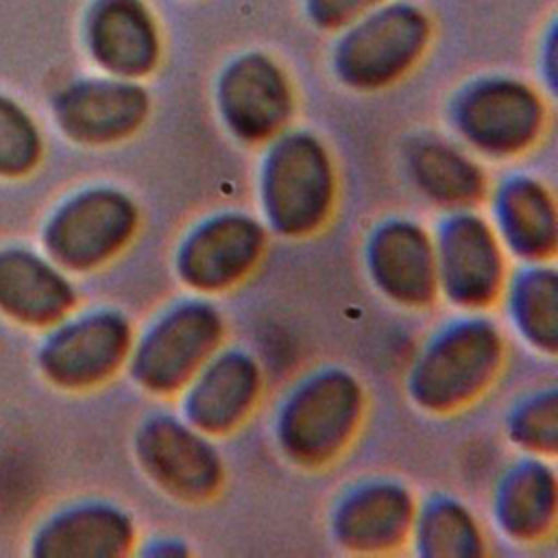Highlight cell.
Wrapping results in <instances>:
<instances>
[{"mask_svg":"<svg viewBox=\"0 0 558 558\" xmlns=\"http://www.w3.org/2000/svg\"><path fill=\"white\" fill-rule=\"evenodd\" d=\"M37 155V135L13 105L0 100V170L20 172Z\"/></svg>","mask_w":558,"mask_h":558,"instance_id":"obj_26","label":"cell"},{"mask_svg":"<svg viewBox=\"0 0 558 558\" xmlns=\"http://www.w3.org/2000/svg\"><path fill=\"white\" fill-rule=\"evenodd\" d=\"M220 113L229 129L246 140L275 137L292 109V94L281 70L262 54L235 61L218 89Z\"/></svg>","mask_w":558,"mask_h":558,"instance_id":"obj_14","label":"cell"},{"mask_svg":"<svg viewBox=\"0 0 558 558\" xmlns=\"http://www.w3.org/2000/svg\"><path fill=\"white\" fill-rule=\"evenodd\" d=\"M364 414V390L342 368H323L299 381L277 412V442L296 464L320 466L338 458Z\"/></svg>","mask_w":558,"mask_h":558,"instance_id":"obj_2","label":"cell"},{"mask_svg":"<svg viewBox=\"0 0 558 558\" xmlns=\"http://www.w3.org/2000/svg\"><path fill=\"white\" fill-rule=\"evenodd\" d=\"M146 94L124 81H96L72 87L59 107L61 122L78 140L111 142L133 133L146 116Z\"/></svg>","mask_w":558,"mask_h":558,"instance_id":"obj_18","label":"cell"},{"mask_svg":"<svg viewBox=\"0 0 558 558\" xmlns=\"http://www.w3.org/2000/svg\"><path fill=\"white\" fill-rule=\"evenodd\" d=\"M222 336L225 320L209 301H181L161 312L133 340L131 373L148 392H181L192 375L220 349Z\"/></svg>","mask_w":558,"mask_h":558,"instance_id":"obj_4","label":"cell"},{"mask_svg":"<svg viewBox=\"0 0 558 558\" xmlns=\"http://www.w3.org/2000/svg\"><path fill=\"white\" fill-rule=\"evenodd\" d=\"M266 225L286 238L310 235L333 207V166L323 144L305 133L277 137L259 177Z\"/></svg>","mask_w":558,"mask_h":558,"instance_id":"obj_3","label":"cell"},{"mask_svg":"<svg viewBox=\"0 0 558 558\" xmlns=\"http://www.w3.org/2000/svg\"><path fill=\"white\" fill-rule=\"evenodd\" d=\"M129 323L113 312L89 314L59 331L44 355L48 373L65 386H92L118 371L131 353Z\"/></svg>","mask_w":558,"mask_h":558,"instance_id":"obj_15","label":"cell"},{"mask_svg":"<svg viewBox=\"0 0 558 558\" xmlns=\"http://www.w3.org/2000/svg\"><path fill=\"white\" fill-rule=\"evenodd\" d=\"M262 395V371L242 349H218L181 388V416L207 436L238 427Z\"/></svg>","mask_w":558,"mask_h":558,"instance_id":"obj_10","label":"cell"},{"mask_svg":"<svg viewBox=\"0 0 558 558\" xmlns=\"http://www.w3.org/2000/svg\"><path fill=\"white\" fill-rule=\"evenodd\" d=\"M501 296L521 338H525L536 351L554 353L558 342V286L551 262L523 264L506 279Z\"/></svg>","mask_w":558,"mask_h":558,"instance_id":"obj_22","label":"cell"},{"mask_svg":"<svg viewBox=\"0 0 558 558\" xmlns=\"http://www.w3.org/2000/svg\"><path fill=\"white\" fill-rule=\"evenodd\" d=\"M137 207L116 190H92L70 201L50 227V248L74 268H89L118 253L137 229Z\"/></svg>","mask_w":558,"mask_h":558,"instance_id":"obj_11","label":"cell"},{"mask_svg":"<svg viewBox=\"0 0 558 558\" xmlns=\"http://www.w3.org/2000/svg\"><path fill=\"white\" fill-rule=\"evenodd\" d=\"M375 0H314V13L325 24H342Z\"/></svg>","mask_w":558,"mask_h":558,"instance_id":"obj_27","label":"cell"},{"mask_svg":"<svg viewBox=\"0 0 558 558\" xmlns=\"http://www.w3.org/2000/svg\"><path fill=\"white\" fill-rule=\"evenodd\" d=\"M438 294L464 312H482L506 286V248L473 207L451 209L432 233Z\"/></svg>","mask_w":558,"mask_h":558,"instance_id":"obj_5","label":"cell"},{"mask_svg":"<svg viewBox=\"0 0 558 558\" xmlns=\"http://www.w3.org/2000/svg\"><path fill=\"white\" fill-rule=\"evenodd\" d=\"M416 504L397 482L375 480L347 490L331 514L336 543L353 554H386L410 541Z\"/></svg>","mask_w":558,"mask_h":558,"instance_id":"obj_13","label":"cell"},{"mask_svg":"<svg viewBox=\"0 0 558 558\" xmlns=\"http://www.w3.org/2000/svg\"><path fill=\"white\" fill-rule=\"evenodd\" d=\"M508 434L527 456L551 458L556 453V388L549 386L521 399L508 418Z\"/></svg>","mask_w":558,"mask_h":558,"instance_id":"obj_25","label":"cell"},{"mask_svg":"<svg viewBox=\"0 0 558 558\" xmlns=\"http://www.w3.org/2000/svg\"><path fill=\"white\" fill-rule=\"evenodd\" d=\"M366 270L375 288L405 307H423L438 294L434 238L403 218L377 225L364 248Z\"/></svg>","mask_w":558,"mask_h":558,"instance_id":"obj_12","label":"cell"},{"mask_svg":"<svg viewBox=\"0 0 558 558\" xmlns=\"http://www.w3.org/2000/svg\"><path fill=\"white\" fill-rule=\"evenodd\" d=\"M504 357L499 327L480 312H471L423 344L408 375V392L427 412H456L490 388Z\"/></svg>","mask_w":558,"mask_h":558,"instance_id":"obj_1","label":"cell"},{"mask_svg":"<svg viewBox=\"0 0 558 558\" xmlns=\"http://www.w3.org/2000/svg\"><path fill=\"white\" fill-rule=\"evenodd\" d=\"M264 246L262 222L242 211H220L187 231L177 248L174 268L187 288L214 294L246 279L259 264Z\"/></svg>","mask_w":558,"mask_h":558,"instance_id":"obj_7","label":"cell"},{"mask_svg":"<svg viewBox=\"0 0 558 558\" xmlns=\"http://www.w3.org/2000/svg\"><path fill=\"white\" fill-rule=\"evenodd\" d=\"M456 120L477 150L508 157L534 142L543 124V105L527 85L484 81L460 98Z\"/></svg>","mask_w":558,"mask_h":558,"instance_id":"obj_8","label":"cell"},{"mask_svg":"<svg viewBox=\"0 0 558 558\" xmlns=\"http://www.w3.org/2000/svg\"><path fill=\"white\" fill-rule=\"evenodd\" d=\"M414 185L445 209H469L486 194L482 168L462 150L440 140L416 142L408 153Z\"/></svg>","mask_w":558,"mask_h":558,"instance_id":"obj_20","label":"cell"},{"mask_svg":"<svg viewBox=\"0 0 558 558\" xmlns=\"http://www.w3.org/2000/svg\"><path fill=\"white\" fill-rule=\"evenodd\" d=\"M98 61L120 76H140L155 65L157 33L135 0H105L92 20Z\"/></svg>","mask_w":558,"mask_h":558,"instance_id":"obj_19","label":"cell"},{"mask_svg":"<svg viewBox=\"0 0 558 558\" xmlns=\"http://www.w3.org/2000/svg\"><path fill=\"white\" fill-rule=\"evenodd\" d=\"M493 229L506 253L523 264L551 262L556 253L554 194L527 174L506 179L493 194Z\"/></svg>","mask_w":558,"mask_h":558,"instance_id":"obj_16","label":"cell"},{"mask_svg":"<svg viewBox=\"0 0 558 558\" xmlns=\"http://www.w3.org/2000/svg\"><path fill=\"white\" fill-rule=\"evenodd\" d=\"M493 514L506 536L519 543L545 538L556 523V475L541 456L508 466L493 495Z\"/></svg>","mask_w":558,"mask_h":558,"instance_id":"obj_17","label":"cell"},{"mask_svg":"<svg viewBox=\"0 0 558 558\" xmlns=\"http://www.w3.org/2000/svg\"><path fill=\"white\" fill-rule=\"evenodd\" d=\"M135 447L144 473L172 497L203 501L222 484V460L211 436L183 416H148L137 432Z\"/></svg>","mask_w":558,"mask_h":558,"instance_id":"obj_6","label":"cell"},{"mask_svg":"<svg viewBox=\"0 0 558 558\" xmlns=\"http://www.w3.org/2000/svg\"><path fill=\"white\" fill-rule=\"evenodd\" d=\"M0 303L26 320L46 323L68 310L72 290L50 266L13 253L0 257Z\"/></svg>","mask_w":558,"mask_h":558,"instance_id":"obj_23","label":"cell"},{"mask_svg":"<svg viewBox=\"0 0 558 558\" xmlns=\"http://www.w3.org/2000/svg\"><path fill=\"white\" fill-rule=\"evenodd\" d=\"M410 541L425 558H466L484 551L482 530L471 510L451 497L416 506Z\"/></svg>","mask_w":558,"mask_h":558,"instance_id":"obj_24","label":"cell"},{"mask_svg":"<svg viewBox=\"0 0 558 558\" xmlns=\"http://www.w3.org/2000/svg\"><path fill=\"white\" fill-rule=\"evenodd\" d=\"M427 39L425 20L408 9H386L355 26L338 50V72L355 87H381L401 76Z\"/></svg>","mask_w":558,"mask_h":558,"instance_id":"obj_9","label":"cell"},{"mask_svg":"<svg viewBox=\"0 0 558 558\" xmlns=\"http://www.w3.org/2000/svg\"><path fill=\"white\" fill-rule=\"evenodd\" d=\"M131 519L113 506H83L57 519L41 536L44 556H120L133 545Z\"/></svg>","mask_w":558,"mask_h":558,"instance_id":"obj_21","label":"cell"}]
</instances>
